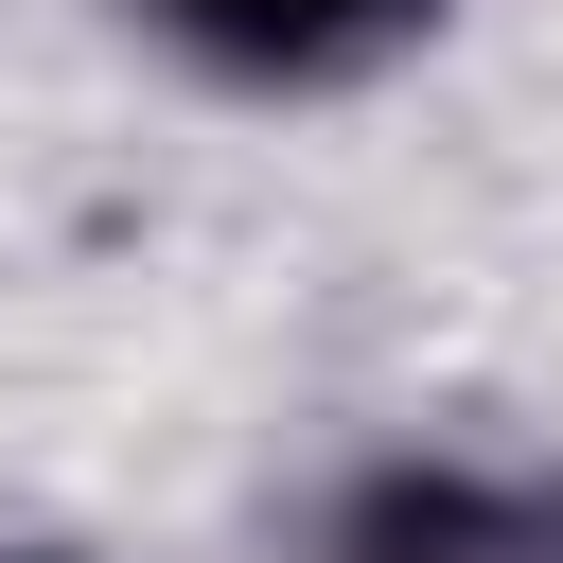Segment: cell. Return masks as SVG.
<instances>
[{
	"instance_id": "6da1fadb",
	"label": "cell",
	"mask_w": 563,
	"mask_h": 563,
	"mask_svg": "<svg viewBox=\"0 0 563 563\" xmlns=\"http://www.w3.org/2000/svg\"><path fill=\"white\" fill-rule=\"evenodd\" d=\"M334 563H563V510L493 493V475H387V493H352Z\"/></svg>"
},
{
	"instance_id": "7a4b0ae2",
	"label": "cell",
	"mask_w": 563,
	"mask_h": 563,
	"mask_svg": "<svg viewBox=\"0 0 563 563\" xmlns=\"http://www.w3.org/2000/svg\"><path fill=\"white\" fill-rule=\"evenodd\" d=\"M211 53H246V70H317V53H369V35H405L422 0H176Z\"/></svg>"
}]
</instances>
